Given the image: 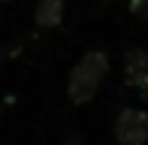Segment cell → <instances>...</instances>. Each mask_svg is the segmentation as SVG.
Instances as JSON below:
<instances>
[{
  "label": "cell",
  "mask_w": 148,
  "mask_h": 145,
  "mask_svg": "<svg viewBox=\"0 0 148 145\" xmlns=\"http://www.w3.org/2000/svg\"><path fill=\"white\" fill-rule=\"evenodd\" d=\"M106 76H109V55L100 51V49L85 51V55L73 64L70 79H66V94H70V100L76 103V106L91 103L94 97H97L100 85L106 82Z\"/></svg>",
  "instance_id": "obj_1"
},
{
  "label": "cell",
  "mask_w": 148,
  "mask_h": 145,
  "mask_svg": "<svg viewBox=\"0 0 148 145\" xmlns=\"http://www.w3.org/2000/svg\"><path fill=\"white\" fill-rule=\"evenodd\" d=\"M112 133H115L118 145H145L148 142V112L145 109H121L115 115L112 124Z\"/></svg>",
  "instance_id": "obj_2"
},
{
  "label": "cell",
  "mask_w": 148,
  "mask_h": 145,
  "mask_svg": "<svg viewBox=\"0 0 148 145\" xmlns=\"http://www.w3.org/2000/svg\"><path fill=\"white\" fill-rule=\"evenodd\" d=\"M124 76H127V85H133L136 91L148 88V51L145 49L124 51Z\"/></svg>",
  "instance_id": "obj_3"
},
{
  "label": "cell",
  "mask_w": 148,
  "mask_h": 145,
  "mask_svg": "<svg viewBox=\"0 0 148 145\" xmlns=\"http://www.w3.org/2000/svg\"><path fill=\"white\" fill-rule=\"evenodd\" d=\"M64 9H66L64 0H39L36 9H33V21H36V27H42V30L58 27V24L64 21Z\"/></svg>",
  "instance_id": "obj_4"
},
{
  "label": "cell",
  "mask_w": 148,
  "mask_h": 145,
  "mask_svg": "<svg viewBox=\"0 0 148 145\" xmlns=\"http://www.w3.org/2000/svg\"><path fill=\"white\" fill-rule=\"evenodd\" d=\"M127 9H130L133 18H139V21H148V0H130L127 3Z\"/></svg>",
  "instance_id": "obj_5"
},
{
  "label": "cell",
  "mask_w": 148,
  "mask_h": 145,
  "mask_svg": "<svg viewBox=\"0 0 148 145\" xmlns=\"http://www.w3.org/2000/svg\"><path fill=\"white\" fill-rule=\"evenodd\" d=\"M12 49H18V42H6V45H3V49H0V64H3V61H6V57H9V55H12Z\"/></svg>",
  "instance_id": "obj_6"
},
{
  "label": "cell",
  "mask_w": 148,
  "mask_h": 145,
  "mask_svg": "<svg viewBox=\"0 0 148 145\" xmlns=\"http://www.w3.org/2000/svg\"><path fill=\"white\" fill-rule=\"evenodd\" d=\"M66 145H82V139H79V136H70V139H66Z\"/></svg>",
  "instance_id": "obj_7"
},
{
  "label": "cell",
  "mask_w": 148,
  "mask_h": 145,
  "mask_svg": "<svg viewBox=\"0 0 148 145\" xmlns=\"http://www.w3.org/2000/svg\"><path fill=\"white\" fill-rule=\"evenodd\" d=\"M0 3H15V0H0Z\"/></svg>",
  "instance_id": "obj_8"
}]
</instances>
